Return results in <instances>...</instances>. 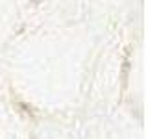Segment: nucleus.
Listing matches in <instances>:
<instances>
[]
</instances>
